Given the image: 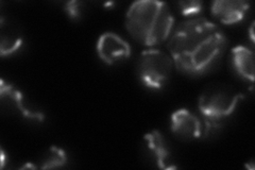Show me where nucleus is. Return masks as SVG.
<instances>
[{"instance_id":"1","label":"nucleus","mask_w":255,"mask_h":170,"mask_svg":"<svg viewBox=\"0 0 255 170\" xmlns=\"http://www.w3.org/2000/svg\"><path fill=\"white\" fill-rule=\"evenodd\" d=\"M227 44V37L217 25L204 18H193L175 28L168 49L181 72L201 76L216 65Z\"/></svg>"},{"instance_id":"2","label":"nucleus","mask_w":255,"mask_h":170,"mask_svg":"<svg viewBox=\"0 0 255 170\" xmlns=\"http://www.w3.org/2000/svg\"><path fill=\"white\" fill-rule=\"evenodd\" d=\"M173 23L169 6L156 0L133 2L126 15V27L130 35L149 47L165 42L171 34Z\"/></svg>"},{"instance_id":"3","label":"nucleus","mask_w":255,"mask_h":170,"mask_svg":"<svg viewBox=\"0 0 255 170\" xmlns=\"http://www.w3.org/2000/svg\"><path fill=\"white\" fill-rule=\"evenodd\" d=\"M244 99L243 94L225 84L207 86L199 97L198 108L205 120V134L217 129L221 121L235 112Z\"/></svg>"},{"instance_id":"4","label":"nucleus","mask_w":255,"mask_h":170,"mask_svg":"<svg viewBox=\"0 0 255 170\" xmlns=\"http://www.w3.org/2000/svg\"><path fill=\"white\" fill-rule=\"evenodd\" d=\"M172 59L164 51L148 49L142 51L137 61V74L142 84L151 90H161L171 76Z\"/></svg>"},{"instance_id":"5","label":"nucleus","mask_w":255,"mask_h":170,"mask_svg":"<svg viewBox=\"0 0 255 170\" xmlns=\"http://www.w3.org/2000/svg\"><path fill=\"white\" fill-rule=\"evenodd\" d=\"M0 96L3 103L9 105L12 110L17 111L22 117L37 123H43L45 120L44 113L32 104L18 88L6 83L4 80L0 81Z\"/></svg>"},{"instance_id":"6","label":"nucleus","mask_w":255,"mask_h":170,"mask_svg":"<svg viewBox=\"0 0 255 170\" xmlns=\"http://www.w3.org/2000/svg\"><path fill=\"white\" fill-rule=\"evenodd\" d=\"M97 53L102 62L114 65L130 58L131 46L119 35L106 32L97 42Z\"/></svg>"},{"instance_id":"7","label":"nucleus","mask_w":255,"mask_h":170,"mask_svg":"<svg viewBox=\"0 0 255 170\" xmlns=\"http://www.w3.org/2000/svg\"><path fill=\"white\" fill-rule=\"evenodd\" d=\"M171 132L183 141H194L202 135V125L199 118L186 109H180L171 115Z\"/></svg>"},{"instance_id":"8","label":"nucleus","mask_w":255,"mask_h":170,"mask_svg":"<svg viewBox=\"0 0 255 170\" xmlns=\"http://www.w3.org/2000/svg\"><path fill=\"white\" fill-rule=\"evenodd\" d=\"M250 9V2L242 0H218L212 3V14L225 25L242 21Z\"/></svg>"},{"instance_id":"9","label":"nucleus","mask_w":255,"mask_h":170,"mask_svg":"<svg viewBox=\"0 0 255 170\" xmlns=\"http://www.w3.org/2000/svg\"><path fill=\"white\" fill-rule=\"evenodd\" d=\"M149 151L152 153L158 168L165 170L177 169L178 166L173 164L171 152L167 146L164 136L158 131L154 130L147 133L143 137Z\"/></svg>"},{"instance_id":"10","label":"nucleus","mask_w":255,"mask_h":170,"mask_svg":"<svg viewBox=\"0 0 255 170\" xmlns=\"http://www.w3.org/2000/svg\"><path fill=\"white\" fill-rule=\"evenodd\" d=\"M22 34L20 29L14 22L1 17L0 23V53L9 56L17 51L22 45Z\"/></svg>"},{"instance_id":"11","label":"nucleus","mask_w":255,"mask_h":170,"mask_svg":"<svg viewBox=\"0 0 255 170\" xmlns=\"http://www.w3.org/2000/svg\"><path fill=\"white\" fill-rule=\"evenodd\" d=\"M232 65L237 74L248 80L254 81V52L246 46H237L231 51Z\"/></svg>"},{"instance_id":"12","label":"nucleus","mask_w":255,"mask_h":170,"mask_svg":"<svg viewBox=\"0 0 255 170\" xmlns=\"http://www.w3.org/2000/svg\"><path fill=\"white\" fill-rule=\"evenodd\" d=\"M67 163V155L63 149L57 147V146H52L48 150L47 156L44 158L42 165L39 168L42 169H54V168H61Z\"/></svg>"},{"instance_id":"13","label":"nucleus","mask_w":255,"mask_h":170,"mask_svg":"<svg viewBox=\"0 0 255 170\" xmlns=\"http://www.w3.org/2000/svg\"><path fill=\"white\" fill-rule=\"evenodd\" d=\"M181 13L184 16H193L202 11V2L199 0L194 1H180L178 3Z\"/></svg>"},{"instance_id":"14","label":"nucleus","mask_w":255,"mask_h":170,"mask_svg":"<svg viewBox=\"0 0 255 170\" xmlns=\"http://www.w3.org/2000/svg\"><path fill=\"white\" fill-rule=\"evenodd\" d=\"M81 2L80 1H69L65 5V11L71 19H77L81 15Z\"/></svg>"},{"instance_id":"15","label":"nucleus","mask_w":255,"mask_h":170,"mask_svg":"<svg viewBox=\"0 0 255 170\" xmlns=\"http://www.w3.org/2000/svg\"><path fill=\"white\" fill-rule=\"evenodd\" d=\"M246 167L248 168V169H250V170H253V169H254V162H253V161H250L249 163L246 164Z\"/></svg>"},{"instance_id":"16","label":"nucleus","mask_w":255,"mask_h":170,"mask_svg":"<svg viewBox=\"0 0 255 170\" xmlns=\"http://www.w3.org/2000/svg\"><path fill=\"white\" fill-rule=\"evenodd\" d=\"M4 163H5V159H4V152H3V150L1 149V167L3 168V166H4Z\"/></svg>"}]
</instances>
